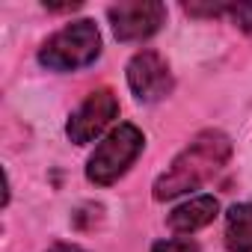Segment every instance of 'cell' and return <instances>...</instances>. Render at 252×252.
<instances>
[{"mask_svg": "<svg viewBox=\"0 0 252 252\" xmlns=\"http://www.w3.org/2000/svg\"><path fill=\"white\" fill-rule=\"evenodd\" d=\"M228 158H231V140L222 131H202L155 181V199L166 202L181 193L199 190L228 163Z\"/></svg>", "mask_w": 252, "mask_h": 252, "instance_id": "1", "label": "cell"}, {"mask_svg": "<svg viewBox=\"0 0 252 252\" xmlns=\"http://www.w3.org/2000/svg\"><path fill=\"white\" fill-rule=\"evenodd\" d=\"M101 54V33L95 27V21H71L68 27H63L60 33H54L42 51H39V63L51 71H77L86 68L89 63H95Z\"/></svg>", "mask_w": 252, "mask_h": 252, "instance_id": "2", "label": "cell"}, {"mask_svg": "<svg viewBox=\"0 0 252 252\" xmlns=\"http://www.w3.org/2000/svg\"><path fill=\"white\" fill-rule=\"evenodd\" d=\"M143 146H146V140H143L140 128H134V125H119V128H113L95 146V152L89 155L86 178L92 184H98V187H107V184L119 181L131 169V163L140 158Z\"/></svg>", "mask_w": 252, "mask_h": 252, "instance_id": "3", "label": "cell"}, {"mask_svg": "<svg viewBox=\"0 0 252 252\" xmlns=\"http://www.w3.org/2000/svg\"><path fill=\"white\" fill-rule=\"evenodd\" d=\"M107 15L119 42H143L163 27L166 6L158 0H128V3H113Z\"/></svg>", "mask_w": 252, "mask_h": 252, "instance_id": "4", "label": "cell"}, {"mask_svg": "<svg viewBox=\"0 0 252 252\" xmlns=\"http://www.w3.org/2000/svg\"><path fill=\"white\" fill-rule=\"evenodd\" d=\"M119 116V98L113 95V89H95L89 92V98L71 113L65 134L71 137V143H92L98 134L107 131V125Z\"/></svg>", "mask_w": 252, "mask_h": 252, "instance_id": "5", "label": "cell"}, {"mask_svg": "<svg viewBox=\"0 0 252 252\" xmlns=\"http://www.w3.org/2000/svg\"><path fill=\"white\" fill-rule=\"evenodd\" d=\"M128 86L140 101L152 104L172 92V71L158 51H140L128 63Z\"/></svg>", "mask_w": 252, "mask_h": 252, "instance_id": "6", "label": "cell"}, {"mask_svg": "<svg viewBox=\"0 0 252 252\" xmlns=\"http://www.w3.org/2000/svg\"><path fill=\"white\" fill-rule=\"evenodd\" d=\"M220 211V202L214 196H196L184 205H178L169 217H166V225L175 231V234H193L199 228H205L208 222H214Z\"/></svg>", "mask_w": 252, "mask_h": 252, "instance_id": "7", "label": "cell"}, {"mask_svg": "<svg viewBox=\"0 0 252 252\" xmlns=\"http://www.w3.org/2000/svg\"><path fill=\"white\" fill-rule=\"evenodd\" d=\"M225 246L231 252H252V202L231 205L225 214Z\"/></svg>", "mask_w": 252, "mask_h": 252, "instance_id": "8", "label": "cell"}, {"mask_svg": "<svg viewBox=\"0 0 252 252\" xmlns=\"http://www.w3.org/2000/svg\"><path fill=\"white\" fill-rule=\"evenodd\" d=\"M152 252H199V246L193 240H184V237H169V240L155 243Z\"/></svg>", "mask_w": 252, "mask_h": 252, "instance_id": "9", "label": "cell"}, {"mask_svg": "<svg viewBox=\"0 0 252 252\" xmlns=\"http://www.w3.org/2000/svg\"><path fill=\"white\" fill-rule=\"evenodd\" d=\"M228 15L234 18V24L246 33H252V3H231Z\"/></svg>", "mask_w": 252, "mask_h": 252, "instance_id": "10", "label": "cell"}, {"mask_svg": "<svg viewBox=\"0 0 252 252\" xmlns=\"http://www.w3.org/2000/svg\"><path fill=\"white\" fill-rule=\"evenodd\" d=\"M48 12H74L80 9V0H71V3H45Z\"/></svg>", "mask_w": 252, "mask_h": 252, "instance_id": "11", "label": "cell"}, {"mask_svg": "<svg viewBox=\"0 0 252 252\" xmlns=\"http://www.w3.org/2000/svg\"><path fill=\"white\" fill-rule=\"evenodd\" d=\"M48 252H86L83 246H77V243H54Z\"/></svg>", "mask_w": 252, "mask_h": 252, "instance_id": "12", "label": "cell"}]
</instances>
